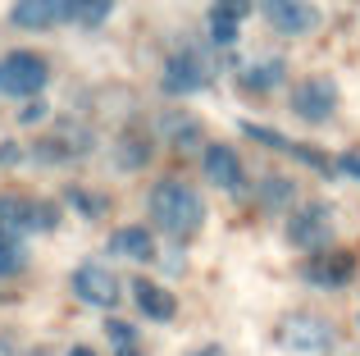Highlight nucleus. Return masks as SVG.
<instances>
[{
  "mask_svg": "<svg viewBox=\"0 0 360 356\" xmlns=\"http://www.w3.org/2000/svg\"><path fill=\"white\" fill-rule=\"evenodd\" d=\"M260 205H269V210H283V205H292V196H297V183L292 178H283V174H269V178H260Z\"/></svg>",
  "mask_w": 360,
  "mask_h": 356,
  "instance_id": "6ab92c4d",
  "label": "nucleus"
},
{
  "mask_svg": "<svg viewBox=\"0 0 360 356\" xmlns=\"http://www.w3.org/2000/svg\"><path fill=\"white\" fill-rule=\"evenodd\" d=\"M160 87L165 96H196V91L210 87V64L192 51H178L165 60V73H160Z\"/></svg>",
  "mask_w": 360,
  "mask_h": 356,
  "instance_id": "423d86ee",
  "label": "nucleus"
},
{
  "mask_svg": "<svg viewBox=\"0 0 360 356\" xmlns=\"http://www.w3.org/2000/svg\"><path fill=\"white\" fill-rule=\"evenodd\" d=\"M55 220H60L55 205H37L18 192H0V238L23 242L27 233H37V229H55Z\"/></svg>",
  "mask_w": 360,
  "mask_h": 356,
  "instance_id": "f03ea898",
  "label": "nucleus"
},
{
  "mask_svg": "<svg viewBox=\"0 0 360 356\" xmlns=\"http://www.w3.org/2000/svg\"><path fill=\"white\" fill-rule=\"evenodd\" d=\"M18 142H0V165H18Z\"/></svg>",
  "mask_w": 360,
  "mask_h": 356,
  "instance_id": "bb28decb",
  "label": "nucleus"
},
{
  "mask_svg": "<svg viewBox=\"0 0 360 356\" xmlns=\"http://www.w3.org/2000/svg\"><path fill=\"white\" fill-rule=\"evenodd\" d=\"M255 5L278 37H310L319 27V9L310 0H255Z\"/></svg>",
  "mask_w": 360,
  "mask_h": 356,
  "instance_id": "39448f33",
  "label": "nucleus"
},
{
  "mask_svg": "<svg viewBox=\"0 0 360 356\" xmlns=\"http://www.w3.org/2000/svg\"><path fill=\"white\" fill-rule=\"evenodd\" d=\"M160 133L169 137V146H174V151H196V146L205 151L201 119H192V115H165V119H160Z\"/></svg>",
  "mask_w": 360,
  "mask_h": 356,
  "instance_id": "4468645a",
  "label": "nucleus"
},
{
  "mask_svg": "<svg viewBox=\"0 0 360 356\" xmlns=\"http://www.w3.org/2000/svg\"><path fill=\"white\" fill-rule=\"evenodd\" d=\"M201 170L205 178H210L219 192H233V196H242L246 192V165H242V155L233 151L229 142H210L201 151Z\"/></svg>",
  "mask_w": 360,
  "mask_h": 356,
  "instance_id": "6e6552de",
  "label": "nucleus"
},
{
  "mask_svg": "<svg viewBox=\"0 0 360 356\" xmlns=\"http://www.w3.org/2000/svg\"><path fill=\"white\" fill-rule=\"evenodd\" d=\"M105 338L115 343V348H137V333H132V324H123V320H105Z\"/></svg>",
  "mask_w": 360,
  "mask_h": 356,
  "instance_id": "5701e85b",
  "label": "nucleus"
},
{
  "mask_svg": "<svg viewBox=\"0 0 360 356\" xmlns=\"http://www.w3.org/2000/svg\"><path fill=\"white\" fill-rule=\"evenodd\" d=\"M150 160V137L137 133V128H128V133L119 137V170H141V165Z\"/></svg>",
  "mask_w": 360,
  "mask_h": 356,
  "instance_id": "dca6fc26",
  "label": "nucleus"
},
{
  "mask_svg": "<svg viewBox=\"0 0 360 356\" xmlns=\"http://www.w3.org/2000/svg\"><path fill=\"white\" fill-rule=\"evenodd\" d=\"M187 356H224V352L214 348V343H205V348H196V352H187Z\"/></svg>",
  "mask_w": 360,
  "mask_h": 356,
  "instance_id": "cd10ccee",
  "label": "nucleus"
},
{
  "mask_svg": "<svg viewBox=\"0 0 360 356\" xmlns=\"http://www.w3.org/2000/svg\"><path fill=\"white\" fill-rule=\"evenodd\" d=\"M41 119H46V106H41V101H32V106L23 110V124H32V128H37Z\"/></svg>",
  "mask_w": 360,
  "mask_h": 356,
  "instance_id": "a878e982",
  "label": "nucleus"
},
{
  "mask_svg": "<svg viewBox=\"0 0 360 356\" xmlns=\"http://www.w3.org/2000/svg\"><path fill=\"white\" fill-rule=\"evenodd\" d=\"M283 78H288L283 60H264V64H255V69L242 73V87L246 91H274V87H283Z\"/></svg>",
  "mask_w": 360,
  "mask_h": 356,
  "instance_id": "f3484780",
  "label": "nucleus"
},
{
  "mask_svg": "<svg viewBox=\"0 0 360 356\" xmlns=\"http://www.w3.org/2000/svg\"><path fill=\"white\" fill-rule=\"evenodd\" d=\"M210 37H214V46H233V42H238V23H224V18H210Z\"/></svg>",
  "mask_w": 360,
  "mask_h": 356,
  "instance_id": "b1692460",
  "label": "nucleus"
},
{
  "mask_svg": "<svg viewBox=\"0 0 360 356\" xmlns=\"http://www.w3.org/2000/svg\"><path fill=\"white\" fill-rule=\"evenodd\" d=\"M352 269H356L352 251H333V256H315V260H310L306 279H310V284H319V288H342L347 279H352Z\"/></svg>",
  "mask_w": 360,
  "mask_h": 356,
  "instance_id": "f8f14e48",
  "label": "nucleus"
},
{
  "mask_svg": "<svg viewBox=\"0 0 360 356\" xmlns=\"http://www.w3.org/2000/svg\"><path fill=\"white\" fill-rule=\"evenodd\" d=\"M338 170H342V174H352V178H360V151L338 155Z\"/></svg>",
  "mask_w": 360,
  "mask_h": 356,
  "instance_id": "393cba45",
  "label": "nucleus"
},
{
  "mask_svg": "<svg viewBox=\"0 0 360 356\" xmlns=\"http://www.w3.org/2000/svg\"><path fill=\"white\" fill-rule=\"evenodd\" d=\"M73 356H96V352H87V348H73Z\"/></svg>",
  "mask_w": 360,
  "mask_h": 356,
  "instance_id": "c85d7f7f",
  "label": "nucleus"
},
{
  "mask_svg": "<svg viewBox=\"0 0 360 356\" xmlns=\"http://www.w3.org/2000/svg\"><path fill=\"white\" fill-rule=\"evenodd\" d=\"M9 23L23 32H46V27L69 23V0H18L9 9Z\"/></svg>",
  "mask_w": 360,
  "mask_h": 356,
  "instance_id": "9d476101",
  "label": "nucleus"
},
{
  "mask_svg": "<svg viewBox=\"0 0 360 356\" xmlns=\"http://www.w3.org/2000/svg\"><path fill=\"white\" fill-rule=\"evenodd\" d=\"M110 247H115V256H128V260H155V238H150L141 224L119 229L115 238H110Z\"/></svg>",
  "mask_w": 360,
  "mask_h": 356,
  "instance_id": "2eb2a0df",
  "label": "nucleus"
},
{
  "mask_svg": "<svg viewBox=\"0 0 360 356\" xmlns=\"http://www.w3.org/2000/svg\"><path fill=\"white\" fill-rule=\"evenodd\" d=\"M146 205H150V220H155L174 242L196 238V233H201V224H205L201 192H196L192 183H183V178H160V183L150 187Z\"/></svg>",
  "mask_w": 360,
  "mask_h": 356,
  "instance_id": "f257e3e1",
  "label": "nucleus"
},
{
  "mask_svg": "<svg viewBox=\"0 0 360 356\" xmlns=\"http://www.w3.org/2000/svg\"><path fill=\"white\" fill-rule=\"evenodd\" d=\"M119 356H141V352H137V348H123V352H119Z\"/></svg>",
  "mask_w": 360,
  "mask_h": 356,
  "instance_id": "c756f323",
  "label": "nucleus"
},
{
  "mask_svg": "<svg viewBox=\"0 0 360 356\" xmlns=\"http://www.w3.org/2000/svg\"><path fill=\"white\" fill-rule=\"evenodd\" d=\"M255 9V0H214L210 5V18H224V23H238L242 27V18Z\"/></svg>",
  "mask_w": 360,
  "mask_h": 356,
  "instance_id": "412c9836",
  "label": "nucleus"
},
{
  "mask_svg": "<svg viewBox=\"0 0 360 356\" xmlns=\"http://www.w3.org/2000/svg\"><path fill=\"white\" fill-rule=\"evenodd\" d=\"M115 14V0H69V23L78 27H101Z\"/></svg>",
  "mask_w": 360,
  "mask_h": 356,
  "instance_id": "a211bd4d",
  "label": "nucleus"
},
{
  "mask_svg": "<svg viewBox=\"0 0 360 356\" xmlns=\"http://www.w3.org/2000/svg\"><path fill=\"white\" fill-rule=\"evenodd\" d=\"M73 297H78L82 306H96V311H115L119 306V279L110 265H96V260H87V265L73 269Z\"/></svg>",
  "mask_w": 360,
  "mask_h": 356,
  "instance_id": "0eeeda50",
  "label": "nucleus"
},
{
  "mask_svg": "<svg viewBox=\"0 0 360 356\" xmlns=\"http://www.w3.org/2000/svg\"><path fill=\"white\" fill-rule=\"evenodd\" d=\"M0 352H5V348H0Z\"/></svg>",
  "mask_w": 360,
  "mask_h": 356,
  "instance_id": "7c9ffc66",
  "label": "nucleus"
},
{
  "mask_svg": "<svg viewBox=\"0 0 360 356\" xmlns=\"http://www.w3.org/2000/svg\"><path fill=\"white\" fill-rule=\"evenodd\" d=\"M283 348L292 352H328L333 348V329H328L319 315H292L283 324Z\"/></svg>",
  "mask_w": 360,
  "mask_h": 356,
  "instance_id": "9b49d317",
  "label": "nucleus"
},
{
  "mask_svg": "<svg viewBox=\"0 0 360 356\" xmlns=\"http://www.w3.org/2000/svg\"><path fill=\"white\" fill-rule=\"evenodd\" d=\"M288 242L297 251H324L328 242H333V210L319 205V201L297 205V210L288 215Z\"/></svg>",
  "mask_w": 360,
  "mask_h": 356,
  "instance_id": "20e7f679",
  "label": "nucleus"
},
{
  "mask_svg": "<svg viewBox=\"0 0 360 356\" xmlns=\"http://www.w3.org/2000/svg\"><path fill=\"white\" fill-rule=\"evenodd\" d=\"M132 297H137V311L146 315V320H174V311H178V302H174V293H165L160 284H150V279H137L132 284Z\"/></svg>",
  "mask_w": 360,
  "mask_h": 356,
  "instance_id": "ddd939ff",
  "label": "nucleus"
},
{
  "mask_svg": "<svg viewBox=\"0 0 360 356\" xmlns=\"http://www.w3.org/2000/svg\"><path fill=\"white\" fill-rule=\"evenodd\" d=\"M292 110L310 124H324L328 115L338 110V82L333 78H306L292 87Z\"/></svg>",
  "mask_w": 360,
  "mask_h": 356,
  "instance_id": "1a4fd4ad",
  "label": "nucleus"
},
{
  "mask_svg": "<svg viewBox=\"0 0 360 356\" xmlns=\"http://www.w3.org/2000/svg\"><path fill=\"white\" fill-rule=\"evenodd\" d=\"M51 64L32 51H9L0 60V96H41Z\"/></svg>",
  "mask_w": 360,
  "mask_h": 356,
  "instance_id": "7ed1b4c3",
  "label": "nucleus"
},
{
  "mask_svg": "<svg viewBox=\"0 0 360 356\" xmlns=\"http://www.w3.org/2000/svg\"><path fill=\"white\" fill-rule=\"evenodd\" d=\"M23 269H27V251H23V242L0 238V279H14V274H23Z\"/></svg>",
  "mask_w": 360,
  "mask_h": 356,
  "instance_id": "aec40b11",
  "label": "nucleus"
},
{
  "mask_svg": "<svg viewBox=\"0 0 360 356\" xmlns=\"http://www.w3.org/2000/svg\"><path fill=\"white\" fill-rule=\"evenodd\" d=\"M64 201H69V205H78V210L87 215V220H96V215L105 210L101 201H91V192H87V187H69V192H64Z\"/></svg>",
  "mask_w": 360,
  "mask_h": 356,
  "instance_id": "4be33fe9",
  "label": "nucleus"
}]
</instances>
